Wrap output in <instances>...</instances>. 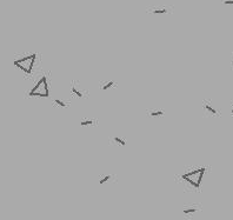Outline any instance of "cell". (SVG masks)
Wrapping results in <instances>:
<instances>
[{
    "instance_id": "1",
    "label": "cell",
    "mask_w": 233,
    "mask_h": 220,
    "mask_svg": "<svg viewBox=\"0 0 233 220\" xmlns=\"http://www.w3.org/2000/svg\"><path fill=\"white\" fill-rule=\"evenodd\" d=\"M206 172V168L205 167H199L197 170H193L191 172H187L185 174L181 175L183 181L187 183L188 185H191L193 188H199L200 184L203 181V177Z\"/></svg>"
},
{
    "instance_id": "2",
    "label": "cell",
    "mask_w": 233,
    "mask_h": 220,
    "mask_svg": "<svg viewBox=\"0 0 233 220\" xmlns=\"http://www.w3.org/2000/svg\"><path fill=\"white\" fill-rule=\"evenodd\" d=\"M30 97H41V98H47L50 95V87H48V81L47 77L44 75L41 77L38 83L36 84V86L30 91L28 93Z\"/></svg>"
},
{
    "instance_id": "3",
    "label": "cell",
    "mask_w": 233,
    "mask_h": 220,
    "mask_svg": "<svg viewBox=\"0 0 233 220\" xmlns=\"http://www.w3.org/2000/svg\"><path fill=\"white\" fill-rule=\"evenodd\" d=\"M36 59H37V54L32 53L30 55H27V57L14 60V66H17L19 70H21L26 74H32Z\"/></svg>"
},
{
    "instance_id": "4",
    "label": "cell",
    "mask_w": 233,
    "mask_h": 220,
    "mask_svg": "<svg viewBox=\"0 0 233 220\" xmlns=\"http://www.w3.org/2000/svg\"><path fill=\"white\" fill-rule=\"evenodd\" d=\"M71 93H72V95L77 97V98H79V99H81V98H86V97L88 95L87 89H85L84 86L79 83L78 80H73V81H72Z\"/></svg>"
},
{
    "instance_id": "5",
    "label": "cell",
    "mask_w": 233,
    "mask_h": 220,
    "mask_svg": "<svg viewBox=\"0 0 233 220\" xmlns=\"http://www.w3.org/2000/svg\"><path fill=\"white\" fill-rule=\"evenodd\" d=\"M203 110L204 112H205V114L209 115V117H213V118L220 117L219 111L215 108L211 100H203Z\"/></svg>"
},
{
    "instance_id": "6",
    "label": "cell",
    "mask_w": 233,
    "mask_h": 220,
    "mask_svg": "<svg viewBox=\"0 0 233 220\" xmlns=\"http://www.w3.org/2000/svg\"><path fill=\"white\" fill-rule=\"evenodd\" d=\"M200 211H201V208L199 205H188V206H184L183 214L186 218H192V217H194V214L199 213Z\"/></svg>"
},
{
    "instance_id": "7",
    "label": "cell",
    "mask_w": 233,
    "mask_h": 220,
    "mask_svg": "<svg viewBox=\"0 0 233 220\" xmlns=\"http://www.w3.org/2000/svg\"><path fill=\"white\" fill-rule=\"evenodd\" d=\"M115 181V175L114 174H101L99 179H98V183L99 185H110L111 183H114Z\"/></svg>"
},
{
    "instance_id": "8",
    "label": "cell",
    "mask_w": 233,
    "mask_h": 220,
    "mask_svg": "<svg viewBox=\"0 0 233 220\" xmlns=\"http://www.w3.org/2000/svg\"><path fill=\"white\" fill-rule=\"evenodd\" d=\"M99 87H100L101 91L106 92V91H108V89H112V88H114V87H117V83L113 81V80H107V79H106V80L100 81Z\"/></svg>"
},
{
    "instance_id": "9",
    "label": "cell",
    "mask_w": 233,
    "mask_h": 220,
    "mask_svg": "<svg viewBox=\"0 0 233 220\" xmlns=\"http://www.w3.org/2000/svg\"><path fill=\"white\" fill-rule=\"evenodd\" d=\"M108 141L114 144V145H117V146H120V147H124V146H126V144H127V140H126L125 138L118 137V136H113L112 138H110Z\"/></svg>"
},
{
    "instance_id": "10",
    "label": "cell",
    "mask_w": 233,
    "mask_h": 220,
    "mask_svg": "<svg viewBox=\"0 0 233 220\" xmlns=\"http://www.w3.org/2000/svg\"><path fill=\"white\" fill-rule=\"evenodd\" d=\"M98 125V120L94 118H85L80 121V126L83 127H93Z\"/></svg>"
},
{
    "instance_id": "11",
    "label": "cell",
    "mask_w": 233,
    "mask_h": 220,
    "mask_svg": "<svg viewBox=\"0 0 233 220\" xmlns=\"http://www.w3.org/2000/svg\"><path fill=\"white\" fill-rule=\"evenodd\" d=\"M146 114L149 117H152V118H158V117H162L165 115V112L162 110H157V108H151V110H147L146 111Z\"/></svg>"
},
{
    "instance_id": "12",
    "label": "cell",
    "mask_w": 233,
    "mask_h": 220,
    "mask_svg": "<svg viewBox=\"0 0 233 220\" xmlns=\"http://www.w3.org/2000/svg\"><path fill=\"white\" fill-rule=\"evenodd\" d=\"M149 12L153 14H167L170 10L167 7H153V8H149Z\"/></svg>"
},
{
    "instance_id": "13",
    "label": "cell",
    "mask_w": 233,
    "mask_h": 220,
    "mask_svg": "<svg viewBox=\"0 0 233 220\" xmlns=\"http://www.w3.org/2000/svg\"><path fill=\"white\" fill-rule=\"evenodd\" d=\"M52 104H53V106H58L60 107V108H66V107L70 106L68 102H66L65 100H61V99H54V100L52 101Z\"/></svg>"
},
{
    "instance_id": "14",
    "label": "cell",
    "mask_w": 233,
    "mask_h": 220,
    "mask_svg": "<svg viewBox=\"0 0 233 220\" xmlns=\"http://www.w3.org/2000/svg\"><path fill=\"white\" fill-rule=\"evenodd\" d=\"M224 5H233V0H221Z\"/></svg>"
},
{
    "instance_id": "15",
    "label": "cell",
    "mask_w": 233,
    "mask_h": 220,
    "mask_svg": "<svg viewBox=\"0 0 233 220\" xmlns=\"http://www.w3.org/2000/svg\"><path fill=\"white\" fill-rule=\"evenodd\" d=\"M232 68H233V60H232Z\"/></svg>"
},
{
    "instance_id": "16",
    "label": "cell",
    "mask_w": 233,
    "mask_h": 220,
    "mask_svg": "<svg viewBox=\"0 0 233 220\" xmlns=\"http://www.w3.org/2000/svg\"><path fill=\"white\" fill-rule=\"evenodd\" d=\"M232 113H233V110H232Z\"/></svg>"
}]
</instances>
